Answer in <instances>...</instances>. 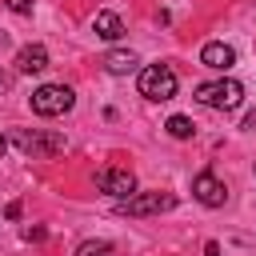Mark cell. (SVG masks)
Masks as SVG:
<instances>
[{
	"label": "cell",
	"mask_w": 256,
	"mask_h": 256,
	"mask_svg": "<svg viewBox=\"0 0 256 256\" xmlns=\"http://www.w3.org/2000/svg\"><path fill=\"white\" fill-rule=\"evenodd\" d=\"M196 104H204V108H216V112H236L240 104H244V84L240 80H204V84H196Z\"/></svg>",
	"instance_id": "obj_1"
},
{
	"label": "cell",
	"mask_w": 256,
	"mask_h": 256,
	"mask_svg": "<svg viewBox=\"0 0 256 256\" xmlns=\"http://www.w3.org/2000/svg\"><path fill=\"white\" fill-rule=\"evenodd\" d=\"M12 144L24 152V156H32V160H52L56 152H64V136H56V132H40V128H20V132H12Z\"/></svg>",
	"instance_id": "obj_2"
},
{
	"label": "cell",
	"mask_w": 256,
	"mask_h": 256,
	"mask_svg": "<svg viewBox=\"0 0 256 256\" xmlns=\"http://www.w3.org/2000/svg\"><path fill=\"white\" fill-rule=\"evenodd\" d=\"M140 96H144V100H156V104L172 100V96H176V72H172L168 64H148V68H140Z\"/></svg>",
	"instance_id": "obj_3"
},
{
	"label": "cell",
	"mask_w": 256,
	"mask_h": 256,
	"mask_svg": "<svg viewBox=\"0 0 256 256\" xmlns=\"http://www.w3.org/2000/svg\"><path fill=\"white\" fill-rule=\"evenodd\" d=\"M28 104H32L36 116H64V112L76 104V92H72L68 84H40Z\"/></svg>",
	"instance_id": "obj_4"
},
{
	"label": "cell",
	"mask_w": 256,
	"mask_h": 256,
	"mask_svg": "<svg viewBox=\"0 0 256 256\" xmlns=\"http://www.w3.org/2000/svg\"><path fill=\"white\" fill-rule=\"evenodd\" d=\"M168 208H176L172 192H132L128 200H116L120 216H156V212H168Z\"/></svg>",
	"instance_id": "obj_5"
},
{
	"label": "cell",
	"mask_w": 256,
	"mask_h": 256,
	"mask_svg": "<svg viewBox=\"0 0 256 256\" xmlns=\"http://www.w3.org/2000/svg\"><path fill=\"white\" fill-rule=\"evenodd\" d=\"M96 188L108 192V196H116V200H128L136 192V176L128 168H100L96 172Z\"/></svg>",
	"instance_id": "obj_6"
},
{
	"label": "cell",
	"mask_w": 256,
	"mask_h": 256,
	"mask_svg": "<svg viewBox=\"0 0 256 256\" xmlns=\"http://www.w3.org/2000/svg\"><path fill=\"white\" fill-rule=\"evenodd\" d=\"M192 196H196L204 208H224L228 188H224V180H216L212 172H200V176H192Z\"/></svg>",
	"instance_id": "obj_7"
},
{
	"label": "cell",
	"mask_w": 256,
	"mask_h": 256,
	"mask_svg": "<svg viewBox=\"0 0 256 256\" xmlns=\"http://www.w3.org/2000/svg\"><path fill=\"white\" fill-rule=\"evenodd\" d=\"M200 64H204V68H212V72H224V68H232V64H236V48H232V44H224V40H208V44L200 48Z\"/></svg>",
	"instance_id": "obj_8"
},
{
	"label": "cell",
	"mask_w": 256,
	"mask_h": 256,
	"mask_svg": "<svg viewBox=\"0 0 256 256\" xmlns=\"http://www.w3.org/2000/svg\"><path fill=\"white\" fill-rule=\"evenodd\" d=\"M44 68H48V48L44 44H24L16 52V72L32 76V72H44Z\"/></svg>",
	"instance_id": "obj_9"
},
{
	"label": "cell",
	"mask_w": 256,
	"mask_h": 256,
	"mask_svg": "<svg viewBox=\"0 0 256 256\" xmlns=\"http://www.w3.org/2000/svg\"><path fill=\"white\" fill-rule=\"evenodd\" d=\"M104 72H112V76H128V72H136L140 68V56L136 52H124V48H112V52H104Z\"/></svg>",
	"instance_id": "obj_10"
},
{
	"label": "cell",
	"mask_w": 256,
	"mask_h": 256,
	"mask_svg": "<svg viewBox=\"0 0 256 256\" xmlns=\"http://www.w3.org/2000/svg\"><path fill=\"white\" fill-rule=\"evenodd\" d=\"M92 32H96L100 40H120L124 20H120L116 12H96V16H92Z\"/></svg>",
	"instance_id": "obj_11"
},
{
	"label": "cell",
	"mask_w": 256,
	"mask_h": 256,
	"mask_svg": "<svg viewBox=\"0 0 256 256\" xmlns=\"http://www.w3.org/2000/svg\"><path fill=\"white\" fill-rule=\"evenodd\" d=\"M164 128H168V136H176V140H188V136L196 132V124H192L188 116H172V120H168Z\"/></svg>",
	"instance_id": "obj_12"
},
{
	"label": "cell",
	"mask_w": 256,
	"mask_h": 256,
	"mask_svg": "<svg viewBox=\"0 0 256 256\" xmlns=\"http://www.w3.org/2000/svg\"><path fill=\"white\" fill-rule=\"evenodd\" d=\"M76 256H116V248H112L108 240H84V244L76 248Z\"/></svg>",
	"instance_id": "obj_13"
},
{
	"label": "cell",
	"mask_w": 256,
	"mask_h": 256,
	"mask_svg": "<svg viewBox=\"0 0 256 256\" xmlns=\"http://www.w3.org/2000/svg\"><path fill=\"white\" fill-rule=\"evenodd\" d=\"M4 4H8L12 12H20V16H28V12H32V0H4Z\"/></svg>",
	"instance_id": "obj_14"
},
{
	"label": "cell",
	"mask_w": 256,
	"mask_h": 256,
	"mask_svg": "<svg viewBox=\"0 0 256 256\" xmlns=\"http://www.w3.org/2000/svg\"><path fill=\"white\" fill-rule=\"evenodd\" d=\"M44 236H48L44 228H24V240H44Z\"/></svg>",
	"instance_id": "obj_15"
},
{
	"label": "cell",
	"mask_w": 256,
	"mask_h": 256,
	"mask_svg": "<svg viewBox=\"0 0 256 256\" xmlns=\"http://www.w3.org/2000/svg\"><path fill=\"white\" fill-rule=\"evenodd\" d=\"M12 88V72H0V92H8Z\"/></svg>",
	"instance_id": "obj_16"
},
{
	"label": "cell",
	"mask_w": 256,
	"mask_h": 256,
	"mask_svg": "<svg viewBox=\"0 0 256 256\" xmlns=\"http://www.w3.org/2000/svg\"><path fill=\"white\" fill-rule=\"evenodd\" d=\"M204 256H220V244H216V240H208V244H204Z\"/></svg>",
	"instance_id": "obj_17"
},
{
	"label": "cell",
	"mask_w": 256,
	"mask_h": 256,
	"mask_svg": "<svg viewBox=\"0 0 256 256\" xmlns=\"http://www.w3.org/2000/svg\"><path fill=\"white\" fill-rule=\"evenodd\" d=\"M4 152H8V136L0 132V156H4Z\"/></svg>",
	"instance_id": "obj_18"
}]
</instances>
